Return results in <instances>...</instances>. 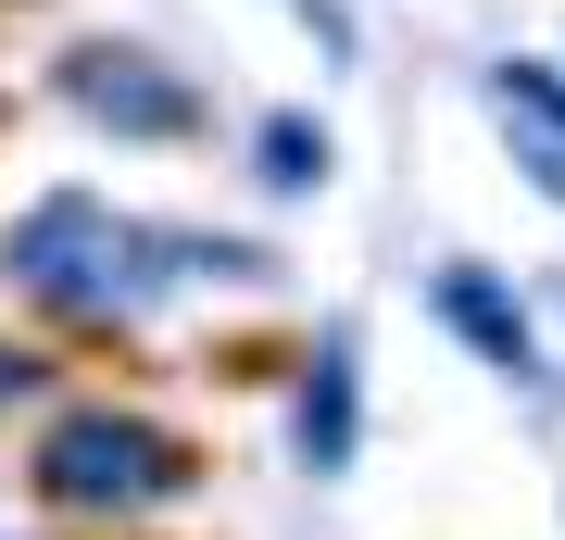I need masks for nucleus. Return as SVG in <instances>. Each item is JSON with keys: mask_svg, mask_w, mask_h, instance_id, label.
<instances>
[{"mask_svg": "<svg viewBox=\"0 0 565 540\" xmlns=\"http://www.w3.org/2000/svg\"><path fill=\"white\" fill-rule=\"evenodd\" d=\"M0 264H13V289L63 301V315H114V301L151 289V264H202V252H151L114 201H39L13 240H0Z\"/></svg>", "mask_w": 565, "mask_h": 540, "instance_id": "1", "label": "nucleus"}, {"mask_svg": "<svg viewBox=\"0 0 565 540\" xmlns=\"http://www.w3.org/2000/svg\"><path fill=\"white\" fill-rule=\"evenodd\" d=\"M177 490V441L139 415H63L39 441V502L63 516H114V502H163Z\"/></svg>", "mask_w": 565, "mask_h": 540, "instance_id": "2", "label": "nucleus"}, {"mask_svg": "<svg viewBox=\"0 0 565 540\" xmlns=\"http://www.w3.org/2000/svg\"><path fill=\"white\" fill-rule=\"evenodd\" d=\"M63 88H88V114L139 126V139H163V126H177V88H163L151 63H126V51H76V63H63Z\"/></svg>", "mask_w": 565, "mask_h": 540, "instance_id": "3", "label": "nucleus"}, {"mask_svg": "<svg viewBox=\"0 0 565 540\" xmlns=\"http://www.w3.org/2000/svg\"><path fill=\"white\" fill-rule=\"evenodd\" d=\"M440 315H452V327H465V340H478L490 364H527V327H515V301L490 289L478 264H452V277H440Z\"/></svg>", "mask_w": 565, "mask_h": 540, "instance_id": "4", "label": "nucleus"}, {"mask_svg": "<svg viewBox=\"0 0 565 540\" xmlns=\"http://www.w3.org/2000/svg\"><path fill=\"white\" fill-rule=\"evenodd\" d=\"M503 88L527 100V114H553V126H565V76H541V63H515V76H503Z\"/></svg>", "mask_w": 565, "mask_h": 540, "instance_id": "5", "label": "nucleus"}, {"mask_svg": "<svg viewBox=\"0 0 565 540\" xmlns=\"http://www.w3.org/2000/svg\"><path fill=\"white\" fill-rule=\"evenodd\" d=\"M0 390H25V352H0Z\"/></svg>", "mask_w": 565, "mask_h": 540, "instance_id": "6", "label": "nucleus"}]
</instances>
